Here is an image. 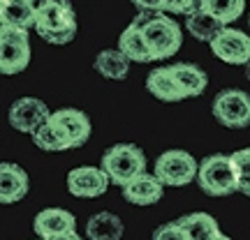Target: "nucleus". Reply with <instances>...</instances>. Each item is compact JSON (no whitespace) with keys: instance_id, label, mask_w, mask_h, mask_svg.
Masks as SVG:
<instances>
[{"instance_id":"f257e3e1","label":"nucleus","mask_w":250,"mask_h":240,"mask_svg":"<svg viewBox=\"0 0 250 240\" xmlns=\"http://www.w3.org/2000/svg\"><path fill=\"white\" fill-rule=\"evenodd\" d=\"M35 33L49 44H70L77 37V14L70 0H37Z\"/></svg>"},{"instance_id":"f03ea898","label":"nucleus","mask_w":250,"mask_h":240,"mask_svg":"<svg viewBox=\"0 0 250 240\" xmlns=\"http://www.w3.org/2000/svg\"><path fill=\"white\" fill-rule=\"evenodd\" d=\"M132 23L142 28L155 60H167L179 54L181 44H183V33H181L179 23L167 17L165 12H139Z\"/></svg>"},{"instance_id":"7ed1b4c3","label":"nucleus","mask_w":250,"mask_h":240,"mask_svg":"<svg viewBox=\"0 0 250 240\" xmlns=\"http://www.w3.org/2000/svg\"><path fill=\"white\" fill-rule=\"evenodd\" d=\"M199 189L208 196H229L236 192V171L232 155H208L202 160L197 171Z\"/></svg>"},{"instance_id":"20e7f679","label":"nucleus","mask_w":250,"mask_h":240,"mask_svg":"<svg viewBox=\"0 0 250 240\" xmlns=\"http://www.w3.org/2000/svg\"><path fill=\"white\" fill-rule=\"evenodd\" d=\"M102 169L114 185L123 187L146 171V155L134 143H116L102 155Z\"/></svg>"},{"instance_id":"39448f33","label":"nucleus","mask_w":250,"mask_h":240,"mask_svg":"<svg viewBox=\"0 0 250 240\" xmlns=\"http://www.w3.org/2000/svg\"><path fill=\"white\" fill-rule=\"evenodd\" d=\"M30 37L23 28L2 26L0 28V72L5 76L21 74L30 65Z\"/></svg>"},{"instance_id":"423d86ee","label":"nucleus","mask_w":250,"mask_h":240,"mask_svg":"<svg viewBox=\"0 0 250 240\" xmlns=\"http://www.w3.org/2000/svg\"><path fill=\"white\" fill-rule=\"evenodd\" d=\"M211 111H213V118L223 127L246 129L250 125V95L239 88L220 90L213 97Z\"/></svg>"},{"instance_id":"0eeeda50","label":"nucleus","mask_w":250,"mask_h":240,"mask_svg":"<svg viewBox=\"0 0 250 240\" xmlns=\"http://www.w3.org/2000/svg\"><path fill=\"white\" fill-rule=\"evenodd\" d=\"M199 164L188 150H167L155 160V176L165 187H183L197 180Z\"/></svg>"},{"instance_id":"6e6552de","label":"nucleus","mask_w":250,"mask_h":240,"mask_svg":"<svg viewBox=\"0 0 250 240\" xmlns=\"http://www.w3.org/2000/svg\"><path fill=\"white\" fill-rule=\"evenodd\" d=\"M211 51L218 60L227 62V65H243L246 67L250 62V35L243 30L225 26L211 42Z\"/></svg>"},{"instance_id":"1a4fd4ad","label":"nucleus","mask_w":250,"mask_h":240,"mask_svg":"<svg viewBox=\"0 0 250 240\" xmlns=\"http://www.w3.org/2000/svg\"><path fill=\"white\" fill-rule=\"evenodd\" d=\"M46 120H51V111L37 97H19L9 107V125L21 134H35Z\"/></svg>"},{"instance_id":"9d476101","label":"nucleus","mask_w":250,"mask_h":240,"mask_svg":"<svg viewBox=\"0 0 250 240\" xmlns=\"http://www.w3.org/2000/svg\"><path fill=\"white\" fill-rule=\"evenodd\" d=\"M109 176L102 166H79L67 173V189L79 199H98L107 192Z\"/></svg>"},{"instance_id":"9b49d317","label":"nucleus","mask_w":250,"mask_h":240,"mask_svg":"<svg viewBox=\"0 0 250 240\" xmlns=\"http://www.w3.org/2000/svg\"><path fill=\"white\" fill-rule=\"evenodd\" d=\"M121 192H123V199L127 203L132 205H153L158 203L165 194V185L160 183V178L155 176V173H139L137 178H132L130 183H125L121 187Z\"/></svg>"},{"instance_id":"f8f14e48","label":"nucleus","mask_w":250,"mask_h":240,"mask_svg":"<svg viewBox=\"0 0 250 240\" xmlns=\"http://www.w3.org/2000/svg\"><path fill=\"white\" fill-rule=\"evenodd\" d=\"M74 229H77V217L62 208H46L42 213H37L35 222H33V231L46 240L74 233Z\"/></svg>"},{"instance_id":"ddd939ff","label":"nucleus","mask_w":250,"mask_h":240,"mask_svg":"<svg viewBox=\"0 0 250 240\" xmlns=\"http://www.w3.org/2000/svg\"><path fill=\"white\" fill-rule=\"evenodd\" d=\"M51 120L61 125L62 132L70 136L72 148H81L93 134L90 118L79 109H58L56 113H51Z\"/></svg>"},{"instance_id":"4468645a","label":"nucleus","mask_w":250,"mask_h":240,"mask_svg":"<svg viewBox=\"0 0 250 240\" xmlns=\"http://www.w3.org/2000/svg\"><path fill=\"white\" fill-rule=\"evenodd\" d=\"M30 189V180L28 173L19 164L12 162H2L0 166V201L2 203H17Z\"/></svg>"},{"instance_id":"2eb2a0df","label":"nucleus","mask_w":250,"mask_h":240,"mask_svg":"<svg viewBox=\"0 0 250 240\" xmlns=\"http://www.w3.org/2000/svg\"><path fill=\"white\" fill-rule=\"evenodd\" d=\"M37 0H0V23L30 30L35 28Z\"/></svg>"},{"instance_id":"dca6fc26","label":"nucleus","mask_w":250,"mask_h":240,"mask_svg":"<svg viewBox=\"0 0 250 240\" xmlns=\"http://www.w3.org/2000/svg\"><path fill=\"white\" fill-rule=\"evenodd\" d=\"M146 90L160 102H181V99H186L183 90L179 88V83H176L174 74H171L169 65L167 67H155V70L148 72Z\"/></svg>"},{"instance_id":"f3484780","label":"nucleus","mask_w":250,"mask_h":240,"mask_svg":"<svg viewBox=\"0 0 250 240\" xmlns=\"http://www.w3.org/2000/svg\"><path fill=\"white\" fill-rule=\"evenodd\" d=\"M174 79L179 83V88L183 90V95L188 97H199L202 92L208 86V76L202 67H197L192 62H176V65H169Z\"/></svg>"},{"instance_id":"a211bd4d","label":"nucleus","mask_w":250,"mask_h":240,"mask_svg":"<svg viewBox=\"0 0 250 240\" xmlns=\"http://www.w3.org/2000/svg\"><path fill=\"white\" fill-rule=\"evenodd\" d=\"M118 49L132 62H155L151 46H148L142 28L137 26V23H130V26L121 33V37H118Z\"/></svg>"},{"instance_id":"6ab92c4d","label":"nucleus","mask_w":250,"mask_h":240,"mask_svg":"<svg viewBox=\"0 0 250 240\" xmlns=\"http://www.w3.org/2000/svg\"><path fill=\"white\" fill-rule=\"evenodd\" d=\"M125 226L121 217L114 213H95L86 222V238L88 240H121L123 238Z\"/></svg>"},{"instance_id":"aec40b11","label":"nucleus","mask_w":250,"mask_h":240,"mask_svg":"<svg viewBox=\"0 0 250 240\" xmlns=\"http://www.w3.org/2000/svg\"><path fill=\"white\" fill-rule=\"evenodd\" d=\"M130 58L121 51V49H104L95 55V70L102 74L104 79L121 81L130 74Z\"/></svg>"},{"instance_id":"412c9836","label":"nucleus","mask_w":250,"mask_h":240,"mask_svg":"<svg viewBox=\"0 0 250 240\" xmlns=\"http://www.w3.org/2000/svg\"><path fill=\"white\" fill-rule=\"evenodd\" d=\"M186 28L195 39H199V42H208V44H211L215 37H218V33L225 28V23L223 21H218L213 14H208L206 9L199 7L197 12H192V14H188L186 17Z\"/></svg>"},{"instance_id":"4be33fe9","label":"nucleus","mask_w":250,"mask_h":240,"mask_svg":"<svg viewBox=\"0 0 250 240\" xmlns=\"http://www.w3.org/2000/svg\"><path fill=\"white\" fill-rule=\"evenodd\" d=\"M33 136V143H35L40 150H46V152H62V150H70L72 148V141L70 136L62 132V127L54 120H46Z\"/></svg>"},{"instance_id":"5701e85b","label":"nucleus","mask_w":250,"mask_h":240,"mask_svg":"<svg viewBox=\"0 0 250 240\" xmlns=\"http://www.w3.org/2000/svg\"><path fill=\"white\" fill-rule=\"evenodd\" d=\"M190 240H211L220 233V226L208 213H192L179 220Z\"/></svg>"},{"instance_id":"b1692460","label":"nucleus","mask_w":250,"mask_h":240,"mask_svg":"<svg viewBox=\"0 0 250 240\" xmlns=\"http://www.w3.org/2000/svg\"><path fill=\"white\" fill-rule=\"evenodd\" d=\"M199 7L206 9L208 14H213L218 21H223L225 26H229L243 14L246 0H202Z\"/></svg>"},{"instance_id":"393cba45","label":"nucleus","mask_w":250,"mask_h":240,"mask_svg":"<svg viewBox=\"0 0 250 240\" xmlns=\"http://www.w3.org/2000/svg\"><path fill=\"white\" fill-rule=\"evenodd\" d=\"M234 171H236V192L250 196V148L236 150L232 155Z\"/></svg>"},{"instance_id":"a878e982","label":"nucleus","mask_w":250,"mask_h":240,"mask_svg":"<svg viewBox=\"0 0 250 240\" xmlns=\"http://www.w3.org/2000/svg\"><path fill=\"white\" fill-rule=\"evenodd\" d=\"M153 240H190V238H188L186 229L181 226V222L176 220V222H167L158 226L155 233H153Z\"/></svg>"},{"instance_id":"bb28decb","label":"nucleus","mask_w":250,"mask_h":240,"mask_svg":"<svg viewBox=\"0 0 250 240\" xmlns=\"http://www.w3.org/2000/svg\"><path fill=\"white\" fill-rule=\"evenodd\" d=\"M199 5H202V0H165L162 12H169V14H183V17H188V14L197 12Z\"/></svg>"},{"instance_id":"cd10ccee","label":"nucleus","mask_w":250,"mask_h":240,"mask_svg":"<svg viewBox=\"0 0 250 240\" xmlns=\"http://www.w3.org/2000/svg\"><path fill=\"white\" fill-rule=\"evenodd\" d=\"M139 12H162L165 0H130Z\"/></svg>"},{"instance_id":"c85d7f7f","label":"nucleus","mask_w":250,"mask_h":240,"mask_svg":"<svg viewBox=\"0 0 250 240\" xmlns=\"http://www.w3.org/2000/svg\"><path fill=\"white\" fill-rule=\"evenodd\" d=\"M49 240H81L77 233H67V236H58V238H49Z\"/></svg>"},{"instance_id":"c756f323","label":"nucleus","mask_w":250,"mask_h":240,"mask_svg":"<svg viewBox=\"0 0 250 240\" xmlns=\"http://www.w3.org/2000/svg\"><path fill=\"white\" fill-rule=\"evenodd\" d=\"M211 240H232V238H227V236H223V233H218V236H213Z\"/></svg>"},{"instance_id":"7c9ffc66","label":"nucleus","mask_w":250,"mask_h":240,"mask_svg":"<svg viewBox=\"0 0 250 240\" xmlns=\"http://www.w3.org/2000/svg\"><path fill=\"white\" fill-rule=\"evenodd\" d=\"M246 76H248V79H250V62H248V65H246Z\"/></svg>"},{"instance_id":"2f4dec72","label":"nucleus","mask_w":250,"mask_h":240,"mask_svg":"<svg viewBox=\"0 0 250 240\" xmlns=\"http://www.w3.org/2000/svg\"><path fill=\"white\" fill-rule=\"evenodd\" d=\"M35 240H46V238H40V236H37V238H35Z\"/></svg>"}]
</instances>
